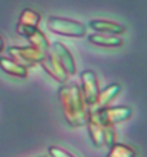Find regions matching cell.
<instances>
[{
  "label": "cell",
  "mask_w": 147,
  "mask_h": 157,
  "mask_svg": "<svg viewBox=\"0 0 147 157\" xmlns=\"http://www.w3.org/2000/svg\"><path fill=\"white\" fill-rule=\"evenodd\" d=\"M17 32L21 36L26 37L31 44V47H34L42 52L48 53L50 49V44L48 37L44 35V32L39 27H34V26H23V25H17Z\"/></svg>",
  "instance_id": "6"
},
{
  "label": "cell",
  "mask_w": 147,
  "mask_h": 157,
  "mask_svg": "<svg viewBox=\"0 0 147 157\" xmlns=\"http://www.w3.org/2000/svg\"><path fill=\"white\" fill-rule=\"evenodd\" d=\"M48 29L54 34L69 37H83L86 34V29L81 22L63 17H50L48 19Z\"/></svg>",
  "instance_id": "2"
},
{
  "label": "cell",
  "mask_w": 147,
  "mask_h": 157,
  "mask_svg": "<svg viewBox=\"0 0 147 157\" xmlns=\"http://www.w3.org/2000/svg\"><path fill=\"white\" fill-rule=\"evenodd\" d=\"M12 59L25 67H31L36 63H42L45 58L46 53L42 52L34 47H10L8 49Z\"/></svg>",
  "instance_id": "3"
},
{
  "label": "cell",
  "mask_w": 147,
  "mask_h": 157,
  "mask_svg": "<svg viewBox=\"0 0 147 157\" xmlns=\"http://www.w3.org/2000/svg\"><path fill=\"white\" fill-rule=\"evenodd\" d=\"M58 98L65 119L72 128L86 125L88 109L85 107L79 85L71 84L61 86L58 90Z\"/></svg>",
  "instance_id": "1"
},
{
  "label": "cell",
  "mask_w": 147,
  "mask_h": 157,
  "mask_svg": "<svg viewBox=\"0 0 147 157\" xmlns=\"http://www.w3.org/2000/svg\"><path fill=\"white\" fill-rule=\"evenodd\" d=\"M40 64H42V67L44 68L45 72L49 76H52L53 78H56L57 81H59V82L67 81V77H69L67 72H66V71L63 70V67L59 64L56 56L53 54L50 50L46 53V58Z\"/></svg>",
  "instance_id": "9"
},
{
  "label": "cell",
  "mask_w": 147,
  "mask_h": 157,
  "mask_svg": "<svg viewBox=\"0 0 147 157\" xmlns=\"http://www.w3.org/2000/svg\"><path fill=\"white\" fill-rule=\"evenodd\" d=\"M40 19H42V17H40V14L36 10L26 8L22 10L18 23L23 26H34V27H38L40 23Z\"/></svg>",
  "instance_id": "15"
},
{
  "label": "cell",
  "mask_w": 147,
  "mask_h": 157,
  "mask_svg": "<svg viewBox=\"0 0 147 157\" xmlns=\"http://www.w3.org/2000/svg\"><path fill=\"white\" fill-rule=\"evenodd\" d=\"M120 88L119 84H111L110 86L105 88L102 91H99L98 94V98H97V107L98 108H103V107H107V104H110L113 99H115V97L120 93Z\"/></svg>",
  "instance_id": "13"
},
{
  "label": "cell",
  "mask_w": 147,
  "mask_h": 157,
  "mask_svg": "<svg viewBox=\"0 0 147 157\" xmlns=\"http://www.w3.org/2000/svg\"><path fill=\"white\" fill-rule=\"evenodd\" d=\"M89 27L101 34H111L117 36L125 32V26L109 19H92L89 22Z\"/></svg>",
  "instance_id": "10"
},
{
  "label": "cell",
  "mask_w": 147,
  "mask_h": 157,
  "mask_svg": "<svg viewBox=\"0 0 147 157\" xmlns=\"http://www.w3.org/2000/svg\"><path fill=\"white\" fill-rule=\"evenodd\" d=\"M4 50V40H3V37L0 36V53Z\"/></svg>",
  "instance_id": "18"
},
{
  "label": "cell",
  "mask_w": 147,
  "mask_h": 157,
  "mask_svg": "<svg viewBox=\"0 0 147 157\" xmlns=\"http://www.w3.org/2000/svg\"><path fill=\"white\" fill-rule=\"evenodd\" d=\"M88 40L90 44L97 45V47H102V48H119L123 45V39L119 37L117 35L101 34V32L89 35Z\"/></svg>",
  "instance_id": "11"
},
{
  "label": "cell",
  "mask_w": 147,
  "mask_h": 157,
  "mask_svg": "<svg viewBox=\"0 0 147 157\" xmlns=\"http://www.w3.org/2000/svg\"><path fill=\"white\" fill-rule=\"evenodd\" d=\"M97 116L105 126H115L116 124L124 122L132 117V109L126 106L120 107H103L98 108Z\"/></svg>",
  "instance_id": "5"
},
{
  "label": "cell",
  "mask_w": 147,
  "mask_h": 157,
  "mask_svg": "<svg viewBox=\"0 0 147 157\" xmlns=\"http://www.w3.org/2000/svg\"><path fill=\"white\" fill-rule=\"evenodd\" d=\"M81 86H80V91H81L83 99L85 106H96L97 98L99 94V84L98 78L94 71L92 70H85L81 72Z\"/></svg>",
  "instance_id": "4"
},
{
  "label": "cell",
  "mask_w": 147,
  "mask_h": 157,
  "mask_svg": "<svg viewBox=\"0 0 147 157\" xmlns=\"http://www.w3.org/2000/svg\"><path fill=\"white\" fill-rule=\"evenodd\" d=\"M0 68H2L5 74H8L10 76H14V77L26 78L29 76L27 67L17 63L16 61H13L12 58H5V57L0 58Z\"/></svg>",
  "instance_id": "12"
},
{
  "label": "cell",
  "mask_w": 147,
  "mask_h": 157,
  "mask_svg": "<svg viewBox=\"0 0 147 157\" xmlns=\"http://www.w3.org/2000/svg\"><path fill=\"white\" fill-rule=\"evenodd\" d=\"M50 52L56 56L57 61L63 67V70L67 72V75H75L76 74V63L74 59V56L71 54L70 49L61 41L53 43Z\"/></svg>",
  "instance_id": "7"
},
{
  "label": "cell",
  "mask_w": 147,
  "mask_h": 157,
  "mask_svg": "<svg viewBox=\"0 0 147 157\" xmlns=\"http://www.w3.org/2000/svg\"><path fill=\"white\" fill-rule=\"evenodd\" d=\"M136 151L132 147L121 143H113L110 147L107 157H136Z\"/></svg>",
  "instance_id": "14"
},
{
  "label": "cell",
  "mask_w": 147,
  "mask_h": 157,
  "mask_svg": "<svg viewBox=\"0 0 147 157\" xmlns=\"http://www.w3.org/2000/svg\"><path fill=\"white\" fill-rule=\"evenodd\" d=\"M86 125H88V132L90 135V139L93 144L96 147L101 148L105 143V130L106 126L99 121L97 112L94 109H88V120H86Z\"/></svg>",
  "instance_id": "8"
},
{
  "label": "cell",
  "mask_w": 147,
  "mask_h": 157,
  "mask_svg": "<svg viewBox=\"0 0 147 157\" xmlns=\"http://www.w3.org/2000/svg\"><path fill=\"white\" fill-rule=\"evenodd\" d=\"M113 143H115V130H113V126H106L103 144H106L107 147H111Z\"/></svg>",
  "instance_id": "16"
},
{
  "label": "cell",
  "mask_w": 147,
  "mask_h": 157,
  "mask_svg": "<svg viewBox=\"0 0 147 157\" xmlns=\"http://www.w3.org/2000/svg\"><path fill=\"white\" fill-rule=\"evenodd\" d=\"M49 155H50V157H74L70 152L65 151V149L59 148L57 146H50L49 147Z\"/></svg>",
  "instance_id": "17"
}]
</instances>
